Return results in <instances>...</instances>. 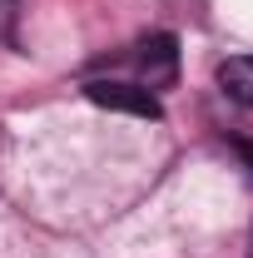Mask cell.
<instances>
[{"instance_id":"obj_1","label":"cell","mask_w":253,"mask_h":258,"mask_svg":"<svg viewBox=\"0 0 253 258\" xmlns=\"http://www.w3.org/2000/svg\"><path fill=\"white\" fill-rule=\"evenodd\" d=\"M90 104L99 109H114V114H134V119H159V95L144 90V85H124V80H90L85 85Z\"/></svg>"},{"instance_id":"obj_2","label":"cell","mask_w":253,"mask_h":258,"mask_svg":"<svg viewBox=\"0 0 253 258\" xmlns=\"http://www.w3.org/2000/svg\"><path fill=\"white\" fill-rule=\"evenodd\" d=\"M139 75H144V90H169L174 75H179V40L169 30L149 35L139 45Z\"/></svg>"},{"instance_id":"obj_3","label":"cell","mask_w":253,"mask_h":258,"mask_svg":"<svg viewBox=\"0 0 253 258\" xmlns=\"http://www.w3.org/2000/svg\"><path fill=\"white\" fill-rule=\"evenodd\" d=\"M219 85L228 90V99L248 104L253 109V55H233V60L219 64Z\"/></svg>"},{"instance_id":"obj_4","label":"cell","mask_w":253,"mask_h":258,"mask_svg":"<svg viewBox=\"0 0 253 258\" xmlns=\"http://www.w3.org/2000/svg\"><path fill=\"white\" fill-rule=\"evenodd\" d=\"M238 149H243V159H248V164H253V144H238Z\"/></svg>"},{"instance_id":"obj_5","label":"cell","mask_w":253,"mask_h":258,"mask_svg":"<svg viewBox=\"0 0 253 258\" xmlns=\"http://www.w3.org/2000/svg\"><path fill=\"white\" fill-rule=\"evenodd\" d=\"M248 258H253V233H248Z\"/></svg>"},{"instance_id":"obj_6","label":"cell","mask_w":253,"mask_h":258,"mask_svg":"<svg viewBox=\"0 0 253 258\" xmlns=\"http://www.w3.org/2000/svg\"><path fill=\"white\" fill-rule=\"evenodd\" d=\"M0 5H15V0H0Z\"/></svg>"}]
</instances>
